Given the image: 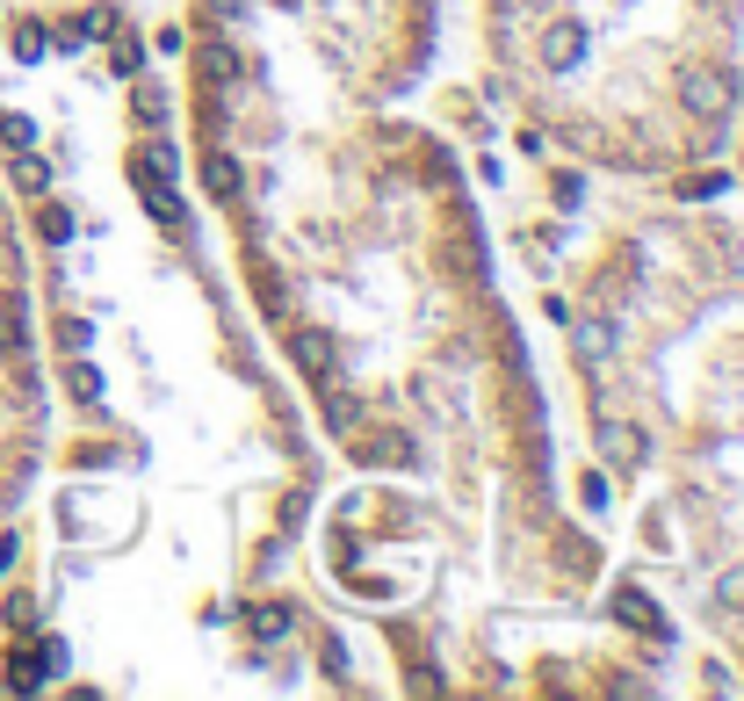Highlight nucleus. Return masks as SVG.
Listing matches in <instances>:
<instances>
[{
	"instance_id": "obj_1",
	"label": "nucleus",
	"mask_w": 744,
	"mask_h": 701,
	"mask_svg": "<svg viewBox=\"0 0 744 701\" xmlns=\"http://www.w3.org/2000/svg\"><path fill=\"white\" fill-rule=\"evenodd\" d=\"M730 94H737L730 72H709V66H687V72H679V109H687L694 123H715L730 109Z\"/></svg>"
},
{
	"instance_id": "obj_2",
	"label": "nucleus",
	"mask_w": 744,
	"mask_h": 701,
	"mask_svg": "<svg viewBox=\"0 0 744 701\" xmlns=\"http://www.w3.org/2000/svg\"><path fill=\"white\" fill-rule=\"evenodd\" d=\"M572 354L586 369H600L615 354V318H572Z\"/></svg>"
},
{
	"instance_id": "obj_3",
	"label": "nucleus",
	"mask_w": 744,
	"mask_h": 701,
	"mask_svg": "<svg viewBox=\"0 0 744 701\" xmlns=\"http://www.w3.org/2000/svg\"><path fill=\"white\" fill-rule=\"evenodd\" d=\"M138 189H145V211H153L159 225H181V195H173V181L159 174L153 159H138Z\"/></svg>"
},
{
	"instance_id": "obj_4",
	"label": "nucleus",
	"mask_w": 744,
	"mask_h": 701,
	"mask_svg": "<svg viewBox=\"0 0 744 701\" xmlns=\"http://www.w3.org/2000/svg\"><path fill=\"white\" fill-rule=\"evenodd\" d=\"M542 58H550L556 72H572L578 58H586V30H578V22H556V30L542 36Z\"/></svg>"
},
{
	"instance_id": "obj_5",
	"label": "nucleus",
	"mask_w": 744,
	"mask_h": 701,
	"mask_svg": "<svg viewBox=\"0 0 744 701\" xmlns=\"http://www.w3.org/2000/svg\"><path fill=\"white\" fill-rule=\"evenodd\" d=\"M318 405H326V427H332V434H354V427H362V398H354V391L318 384Z\"/></svg>"
},
{
	"instance_id": "obj_6",
	"label": "nucleus",
	"mask_w": 744,
	"mask_h": 701,
	"mask_svg": "<svg viewBox=\"0 0 744 701\" xmlns=\"http://www.w3.org/2000/svg\"><path fill=\"white\" fill-rule=\"evenodd\" d=\"M615 614H622L629 630H643V636H665V614L651 608V600H643L636 586H615Z\"/></svg>"
},
{
	"instance_id": "obj_7",
	"label": "nucleus",
	"mask_w": 744,
	"mask_h": 701,
	"mask_svg": "<svg viewBox=\"0 0 744 701\" xmlns=\"http://www.w3.org/2000/svg\"><path fill=\"white\" fill-rule=\"evenodd\" d=\"M52 680V666H44V651H22V658H8V687L15 694H30V687Z\"/></svg>"
},
{
	"instance_id": "obj_8",
	"label": "nucleus",
	"mask_w": 744,
	"mask_h": 701,
	"mask_svg": "<svg viewBox=\"0 0 744 701\" xmlns=\"http://www.w3.org/2000/svg\"><path fill=\"white\" fill-rule=\"evenodd\" d=\"M290 354H296V369H312L318 384H326V369H332V348H326V340H318V333H296V340H290Z\"/></svg>"
},
{
	"instance_id": "obj_9",
	"label": "nucleus",
	"mask_w": 744,
	"mask_h": 701,
	"mask_svg": "<svg viewBox=\"0 0 744 701\" xmlns=\"http://www.w3.org/2000/svg\"><path fill=\"white\" fill-rule=\"evenodd\" d=\"M66 391L80 405H94V398H102V369H94V362H66Z\"/></svg>"
},
{
	"instance_id": "obj_10",
	"label": "nucleus",
	"mask_w": 744,
	"mask_h": 701,
	"mask_svg": "<svg viewBox=\"0 0 744 701\" xmlns=\"http://www.w3.org/2000/svg\"><path fill=\"white\" fill-rule=\"evenodd\" d=\"M203 181H210L217 195H232V189H239V159H232V152H210V159H203Z\"/></svg>"
},
{
	"instance_id": "obj_11",
	"label": "nucleus",
	"mask_w": 744,
	"mask_h": 701,
	"mask_svg": "<svg viewBox=\"0 0 744 701\" xmlns=\"http://www.w3.org/2000/svg\"><path fill=\"white\" fill-rule=\"evenodd\" d=\"M203 72H210V80H239V52H232V44H210V52H203Z\"/></svg>"
},
{
	"instance_id": "obj_12",
	"label": "nucleus",
	"mask_w": 744,
	"mask_h": 701,
	"mask_svg": "<svg viewBox=\"0 0 744 701\" xmlns=\"http://www.w3.org/2000/svg\"><path fill=\"white\" fill-rule=\"evenodd\" d=\"M246 630L253 636H282L290 630V608H246Z\"/></svg>"
},
{
	"instance_id": "obj_13",
	"label": "nucleus",
	"mask_w": 744,
	"mask_h": 701,
	"mask_svg": "<svg viewBox=\"0 0 744 701\" xmlns=\"http://www.w3.org/2000/svg\"><path fill=\"white\" fill-rule=\"evenodd\" d=\"M15 181H22V189H30V195H44V189H52V167L22 152V159H15Z\"/></svg>"
},
{
	"instance_id": "obj_14",
	"label": "nucleus",
	"mask_w": 744,
	"mask_h": 701,
	"mask_svg": "<svg viewBox=\"0 0 744 701\" xmlns=\"http://www.w3.org/2000/svg\"><path fill=\"white\" fill-rule=\"evenodd\" d=\"M0 138L15 145V152H30V145H36V123H30V116H8V109H0Z\"/></svg>"
},
{
	"instance_id": "obj_15",
	"label": "nucleus",
	"mask_w": 744,
	"mask_h": 701,
	"mask_svg": "<svg viewBox=\"0 0 744 701\" xmlns=\"http://www.w3.org/2000/svg\"><path fill=\"white\" fill-rule=\"evenodd\" d=\"M362 463H413V449H405V441H369Z\"/></svg>"
},
{
	"instance_id": "obj_16",
	"label": "nucleus",
	"mask_w": 744,
	"mask_h": 701,
	"mask_svg": "<svg viewBox=\"0 0 744 701\" xmlns=\"http://www.w3.org/2000/svg\"><path fill=\"white\" fill-rule=\"evenodd\" d=\"M131 109H138L145 123H159V116H167V94H159V88H138V94H131Z\"/></svg>"
},
{
	"instance_id": "obj_17",
	"label": "nucleus",
	"mask_w": 744,
	"mask_h": 701,
	"mask_svg": "<svg viewBox=\"0 0 744 701\" xmlns=\"http://www.w3.org/2000/svg\"><path fill=\"white\" fill-rule=\"evenodd\" d=\"M36 225H44V239H52V246H66V239H72V217H66V211H44Z\"/></svg>"
},
{
	"instance_id": "obj_18",
	"label": "nucleus",
	"mask_w": 744,
	"mask_h": 701,
	"mask_svg": "<svg viewBox=\"0 0 744 701\" xmlns=\"http://www.w3.org/2000/svg\"><path fill=\"white\" fill-rule=\"evenodd\" d=\"M15 58H22V66H36V58H44V30H22L15 36Z\"/></svg>"
},
{
	"instance_id": "obj_19",
	"label": "nucleus",
	"mask_w": 744,
	"mask_h": 701,
	"mask_svg": "<svg viewBox=\"0 0 744 701\" xmlns=\"http://www.w3.org/2000/svg\"><path fill=\"white\" fill-rule=\"evenodd\" d=\"M8 348H22V326H15V318H0V354H8Z\"/></svg>"
},
{
	"instance_id": "obj_20",
	"label": "nucleus",
	"mask_w": 744,
	"mask_h": 701,
	"mask_svg": "<svg viewBox=\"0 0 744 701\" xmlns=\"http://www.w3.org/2000/svg\"><path fill=\"white\" fill-rule=\"evenodd\" d=\"M203 8H210V15H217V22H225V15H239L246 0H203Z\"/></svg>"
}]
</instances>
